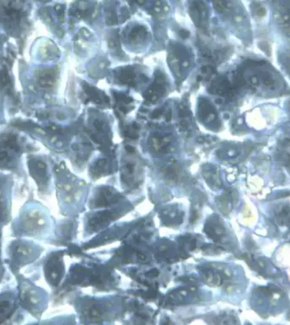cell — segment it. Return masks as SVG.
I'll return each instance as SVG.
<instances>
[{"instance_id":"cell-1","label":"cell","mask_w":290,"mask_h":325,"mask_svg":"<svg viewBox=\"0 0 290 325\" xmlns=\"http://www.w3.org/2000/svg\"><path fill=\"white\" fill-rule=\"evenodd\" d=\"M38 256L37 247L29 242L17 241L11 247V258L13 264L17 266L34 261Z\"/></svg>"},{"instance_id":"cell-2","label":"cell","mask_w":290,"mask_h":325,"mask_svg":"<svg viewBox=\"0 0 290 325\" xmlns=\"http://www.w3.org/2000/svg\"><path fill=\"white\" fill-rule=\"evenodd\" d=\"M46 220L43 214L37 209L28 210L20 218V228L26 235H35L45 226Z\"/></svg>"},{"instance_id":"cell-3","label":"cell","mask_w":290,"mask_h":325,"mask_svg":"<svg viewBox=\"0 0 290 325\" xmlns=\"http://www.w3.org/2000/svg\"><path fill=\"white\" fill-rule=\"evenodd\" d=\"M20 297L22 305L31 312L37 311L42 304V297L39 291H37V288L27 284L22 285Z\"/></svg>"},{"instance_id":"cell-4","label":"cell","mask_w":290,"mask_h":325,"mask_svg":"<svg viewBox=\"0 0 290 325\" xmlns=\"http://www.w3.org/2000/svg\"><path fill=\"white\" fill-rule=\"evenodd\" d=\"M45 274L51 285L54 286L59 285L63 274V264L59 255H53L48 259L45 265Z\"/></svg>"},{"instance_id":"cell-5","label":"cell","mask_w":290,"mask_h":325,"mask_svg":"<svg viewBox=\"0 0 290 325\" xmlns=\"http://www.w3.org/2000/svg\"><path fill=\"white\" fill-rule=\"evenodd\" d=\"M16 139L13 137H7L5 140L0 143V167H11L15 160V147Z\"/></svg>"},{"instance_id":"cell-6","label":"cell","mask_w":290,"mask_h":325,"mask_svg":"<svg viewBox=\"0 0 290 325\" xmlns=\"http://www.w3.org/2000/svg\"><path fill=\"white\" fill-rule=\"evenodd\" d=\"M16 310V301L11 295H0V324L7 321Z\"/></svg>"},{"instance_id":"cell-7","label":"cell","mask_w":290,"mask_h":325,"mask_svg":"<svg viewBox=\"0 0 290 325\" xmlns=\"http://www.w3.org/2000/svg\"><path fill=\"white\" fill-rule=\"evenodd\" d=\"M29 167L31 176L34 177L38 185H46L48 182L46 165L41 161L32 160L29 162Z\"/></svg>"},{"instance_id":"cell-8","label":"cell","mask_w":290,"mask_h":325,"mask_svg":"<svg viewBox=\"0 0 290 325\" xmlns=\"http://www.w3.org/2000/svg\"><path fill=\"white\" fill-rule=\"evenodd\" d=\"M205 233L215 241L220 242L225 235V229L218 220H210L205 224Z\"/></svg>"},{"instance_id":"cell-9","label":"cell","mask_w":290,"mask_h":325,"mask_svg":"<svg viewBox=\"0 0 290 325\" xmlns=\"http://www.w3.org/2000/svg\"><path fill=\"white\" fill-rule=\"evenodd\" d=\"M201 273L205 283L210 286H220L225 279L224 273L211 268H204Z\"/></svg>"},{"instance_id":"cell-10","label":"cell","mask_w":290,"mask_h":325,"mask_svg":"<svg viewBox=\"0 0 290 325\" xmlns=\"http://www.w3.org/2000/svg\"><path fill=\"white\" fill-rule=\"evenodd\" d=\"M118 201V195L111 189H103L99 191L96 198L95 204L97 207H104L115 203Z\"/></svg>"},{"instance_id":"cell-11","label":"cell","mask_w":290,"mask_h":325,"mask_svg":"<svg viewBox=\"0 0 290 325\" xmlns=\"http://www.w3.org/2000/svg\"><path fill=\"white\" fill-rule=\"evenodd\" d=\"M149 146H151L152 149H154V151L166 153L169 149L170 139L155 133L149 140Z\"/></svg>"},{"instance_id":"cell-12","label":"cell","mask_w":290,"mask_h":325,"mask_svg":"<svg viewBox=\"0 0 290 325\" xmlns=\"http://www.w3.org/2000/svg\"><path fill=\"white\" fill-rule=\"evenodd\" d=\"M116 217V214L113 211H105L95 214L89 219V226L91 229H95L99 227L105 225L109 221L113 219Z\"/></svg>"},{"instance_id":"cell-13","label":"cell","mask_w":290,"mask_h":325,"mask_svg":"<svg viewBox=\"0 0 290 325\" xmlns=\"http://www.w3.org/2000/svg\"><path fill=\"white\" fill-rule=\"evenodd\" d=\"M8 202H7L5 186L0 184V223L8 218Z\"/></svg>"},{"instance_id":"cell-14","label":"cell","mask_w":290,"mask_h":325,"mask_svg":"<svg viewBox=\"0 0 290 325\" xmlns=\"http://www.w3.org/2000/svg\"><path fill=\"white\" fill-rule=\"evenodd\" d=\"M55 84V73L52 71H43L39 77V84L42 87H52Z\"/></svg>"},{"instance_id":"cell-15","label":"cell","mask_w":290,"mask_h":325,"mask_svg":"<svg viewBox=\"0 0 290 325\" xmlns=\"http://www.w3.org/2000/svg\"><path fill=\"white\" fill-rule=\"evenodd\" d=\"M86 314L88 315L90 319H100L103 315V311L101 307L93 305L92 307L87 308Z\"/></svg>"},{"instance_id":"cell-16","label":"cell","mask_w":290,"mask_h":325,"mask_svg":"<svg viewBox=\"0 0 290 325\" xmlns=\"http://www.w3.org/2000/svg\"><path fill=\"white\" fill-rule=\"evenodd\" d=\"M188 291L186 290H179V291H175V292L172 293L170 295V299L173 300V302L180 303L188 296Z\"/></svg>"},{"instance_id":"cell-17","label":"cell","mask_w":290,"mask_h":325,"mask_svg":"<svg viewBox=\"0 0 290 325\" xmlns=\"http://www.w3.org/2000/svg\"><path fill=\"white\" fill-rule=\"evenodd\" d=\"M120 79L122 83L126 84H132L134 79V73L131 69H125L120 73Z\"/></svg>"},{"instance_id":"cell-18","label":"cell","mask_w":290,"mask_h":325,"mask_svg":"<svg viewBox=\"0 0 290 325\" xmlns=\"http://www.w3.org/2000/svg\"><path fill=\"white\" fill-rule=\"evenodd\" d=\"M252 8H253L254 12L256 13L257 16H265V9H264V7L261 5V3H254L252 4Z\"/></svg>"},{"instance_id":"cell-19","label":"cell","mask_w":290,"mask_h":325,"mask_svg":"<svg viewBox=\"0 0 290 325\" xmlns=\"http://www.w3.org/2000/svg\"><path fill=\"white\" fill-rule=\"evenodd\" d=\"M162 112H163V111H162L161 109H157V110H155V111L152 113V118H159V117H161V115H162Z\"/></svg>"},{"instance_id":"cell-20","label":"cell","mask_w":290,"mask_h":325,"mask_svg":"<svg viewBox=\"0 0 290 325\" xmlns=\"http://www.w3.org/2000/svg\"><path fill=\"white\" fill-rule=\"evenodd\" d=\"M179 34H180V37H182V38H183V39H185V38H187V37H189V31H187V30H181V31H179Z\"/></svg>"},{"instance_id":"cell-21","label":"cell","mask_w":290,"mask_h":325,"mask_svg":"<svg viewBox=\"0 0 290 325\" xmlns=\"http://www.w3.org/2000/svg\"><path fill=\"white\" fill-rule=\"evenodd\" d=\"M150 273H147V276H152V277H155V276L159 275V271L156 269H153L150 271Z\"/></svg>"},{"instance_id":"cell-22","label":"cell","mask_w":290,"mask_h":325,"mask_svg":"<svg viewBox=\"0 0 290 325\" xmlns=\"http://www.w3.org/2000/svg\"><path fill=\"white\" fill-rule=\"evenodd\" d=\"M109 46H110L111 49H115V48H116V46H117V44H116V41L111 40L110 41V43H109Z\"/></svg>"},{"instance_id":"cell-23","label":"cell","mask_w":290,"mask_h":325,"mask_svg":"<svg viewBox=\"0 0 290 325\" xmlns=\"http://www.w3.org/2000/svg\"><path fill=\"white\" fill-rule=\"evenodd\" d=\"M285 64L289 66L290 68V54H289V55H287V56H286V59H285Z\"/></svg>"},{"instance_id":"cell-24","label":"cell","mask_w":290,"mask_h":325,"mask_svg":"<svg viewBox=\"0 0 290 325\" xmlns=\"http://www.w3.org/2000/svg\"><path fill=\"white\" fill-rule=\"evenodd\" d=\"M126 149H127V151L128 152L135 151V149H134L133 147H132V146H126Z\"/></svg>"},{"instance_id":"cell-25","label":"cell","mask_w":290,"mask_h":325,"mask_svg":"<svg viewBox=\"0 0 290 325\" xmlns=\"http://www.w3.org/2000/svg\"><path fill=\"white\" fill-rule=\"evenodd\" d=\"M171 118H172V113H171V112H168V113H167V121H170Z\"/></svg>"},{"instance_id":"cell-26","label":"cell","mask_w":290,"mask_h":325,"mask_svg":"<svg viewBox=\"0 0 290 325\" xmlns=\"http://www.w3.org/2000/svg\"><path fill=\"white\" fill-rule=\"evenodd\" d=\"M2 273H3V270H2V264H1V262H0V279H1Z\"/></svg>"},{"instance_id":"cell-27","label":"cell","mask_w":290,"mask_h":325,"mask_svg":"<svg viewBox=\"0 0 290 325\" xmlns=\"http://www.w3.org/2000/svg\"><path fill=\"white\" fill-rule=\"evenodd\" d=\"M138 3L139 4H143V3H145V0H138Z\"/></svg>"}]
</instances>
